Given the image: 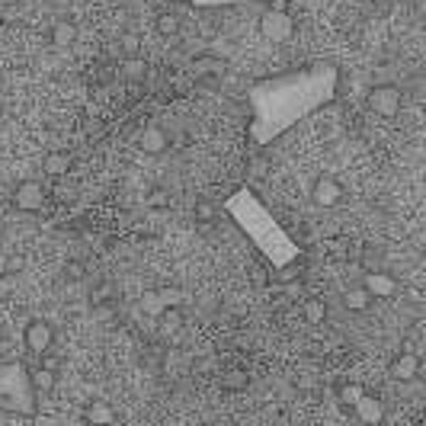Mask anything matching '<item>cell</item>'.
<instances>
[{
    "instance_id": "ffe728a7",
    "label": "cell",
    "mask_w": 426,
    "mask_h": 426,
    "mask_svg": "<svg viewBox=\"0 0 426 426\" xmlns=\"http://www.w3.org/2000/svg\"><path fill=\"white\" fill-rule=\"evenodd\" d=\"M362 394H366V391H362L359 385H343V388H340V400H343L346 407H356V400H359Z\"/></svg>"
},
{
    "instance_id": "cb8c5ba5",
    "label": "cell",
    "mask_w": 426,
    "mask_h": 426,
    "mask_svg": "<svg viewBox=\"0 0 426 426\" xmlns=\"http://www.w3.org/2000/svg\"><path fill=\"white\" fill-rule=\"evenodd\" d=\"M225 385H228V388H244V385H247V372H240V368H231V372H228V378H225Z\"/></svg>"
},
{
    "instance_id": "5b68a950",
    "label": "cell",
    "mask_w": 426,
    "mask_h": 426,
    "mask_svg": "<svg viewBox=\"0 0 426 426\" xmlns=\"http://www.w3.org/2000/svg\"><path fill=\"white\" fill-rule=\"evenodd\" d=\"M368 110H372L375 116H381V119L398 116V110H400V90L394 84L372 87V90H368Z\"/></svg>"
},
{
    "instance_id": "277c9868",
    "label": "cell",
    "mask_w": 426,
    "mask_h": 426,
    "mask_svg": "<svg viewBox=\"0 0 426 426\" xmlns=\"http://www.w3.org/2000/svg\"><path fill=\"white\" fill-rule=\"evenodd\" d=\"M292 33H295V23H292V16L285 14V10H266L263 16H260V36H263L266 42H289Z\"/></svg>"
},
{
    "instance_id": "d6986e66",
    "label": "cell",
    "mask_w": 426,
    "mask_h": 426,
    "mask_svg": "<svg viewBox=\"0 0 426 426\" xmlns=\"http://www.w3.org/2000/svg\"><path fill=\"white\" fill-rule=\"evenodd\" d=\"M157 33H161V36H176V33H180V16L161 14V20H157Z\"/></svg>"
},
{
    "instance_id": "7a4b0ae2",
    "label": "cell",
    "mask_w": 426,
    "mask_h": 426,
    "mask_svg": "<svg viewBox=\"0 0 426 426\" xmlns=\"http://www.w3.org/2000/svg\"><path fill=\"white\" fill-rule=\"evenodd\" d=\"M225 212L231 215V221L247 234L253 247L266 257L270 266H289L302 260V247L285 234V228L279 225L276 218L270 215V208L250 193V189H238L234 196H228Z\"/></svg>"
},
{
    "instance_id": "5bb4252c",
    "label": "cell",
    "mask_w": 426,
    "mask_h": 426,
    "mask_svg": "<svg viewBox=\"0 0 426 426\" xmlns=\"http://www.w3.org/2000/svg\"><path fill=\"white\" fill-rule=\"evenodd\" d=\"M142 148L148 151V154H161V151H167V135H164L161 129H144Z\"/></svg>"
},
{
    "instance_id": "44dd1931",
    "label": "cell",
    "mask_w": 426,
    "mask_h": 426,
    "mask_svg": "<svg viewBox=\"0 0 426 426\" xmlns=\"http://www.w3.org/2000/svg\"><path fill=\"white\" fill-rule=\"evenodd\" d=\"M199 7H221V4H279V0H189Z\"/></svg>"
},
{
    "instance_id": "9a60e30c",
    "label": "cell",
    "mask_w": 426,
    "mask_h": 426,
    "mask_svg": "<svg viewBox=\"0 0 426 426\" xmlns=\"http://www.w3.org/2000/svg\"><path fill=\"white\" fill-rule=\"evenodd\" d=\"M68 170H71V154H65V151H52V154L46 157V174L65 176Z\"/></svg>"
},
{
    "instance_id": "603a6c76",
    "label": "cell",
    "mask_w": 426,
    "mask_h": 426,
    "mask_svg": "<svg viewBox=\"0 0 426 426\" xmlns=\"http://www.w3.org/2000/svg\"><path fill=\"white\" fill-rule=\"evenodd\" d=\"M138 48H142V39H138L135 33H125L122 36V52L125 55H138Z\"/></svg>"
},
{
    "instance_id": "484cf974",
    "label": "cell",
    "mask_w": 426,
    "mask_h": 426,
    "mask_svg": "<svg viewBox=\"0 0 426 426\" xmlns=\"http://www.w3.org/2000/svg\"><path fill=\"white\" fill-rule=\"evenodd\" d=\"M151 206L164 208V206H167V193H164V189H154V193H151Z\"/></svg>"
},
{
    "instance_id": "8992f818",
    "label": "cell",
    "mask_w": 426,
    "mask_h": 426,
    "mask_svg": "<svg viewBox=\"0 0 426 426\" xmlns=\"http://www.w3.org/2000/svg\"><path fill=\"white\" fill-rule=\"evenodd\" d=\"M14 202H16V208H23V212H39L42 202H46V189H42V183L26 180L14 189Z\"/></svg>"
},
{
    "instance_id": "6da1fadb",
    "label": "cell",
    "mask_w": 426,
    "mask_h": 426,
    "mask_svg": "<svg viewBox=\"0 0 426 426\" xmlns=\"http://www.w3.org/2000/svg\"><path fill=\"white\" fill-rule=\"evenodd\" d=\"M336 87H340V74L330 65H314L304 68V71H289L257 80L247 93V100H250L247 135H250V142L257 148L272 144L279 135H285L302 119H308L311 112L334 103Z\"/></svg>"
},
{
    "instance_id": "52a82bcc",
    "label": "cell",
    "mask_w": 426,
    "mask_h": 426,
    "mask_svg": "<svg viewBox=\"0 0 426 426\" xmlns=\"http://www.w3.org/2000/svg\"><path fill=\"white\" fill-rule=\"evenodd\" d=\"M340 196H343V186L334 176H321V180L314 183V189H311V199H314L317 208H334L336 202H340Z\"/></svg>"
},
{
    "instance_id": "7402d4cb",
    "label": "cell",
    "mask_w": 426,
    "mask_h": 426,
    "mask_svg": "<svg viewBox=\"0 0 426 426\" xmlns=\"http://www.w3.org/2000/svg\"><path fill=\"white\" fill-rule=\"evenodd\" d=\"M304 317L311 324H321L324 321V304L321 302H304Z\"/></svg>"
},
{
    "instance_id": "e0dca14e",
    "label": "cell",
    "mask_w": 426,
    "mask_h": 426,
    "mask_svg": "<svg viewBox=\"0 0 426 426\" xmlns=\"http://www.w3.org/2000/svg\"><path fill=\"white\" fill-rule=\"evenodd\" d=\"M343 302H346V308H349V311H366L368 304H372V295H368L366 285H359V289H349Z\"/></svg>"
},
{
    "instance_id": "9c48e42d",
    "label": "cell",
    "mask_w": 426,
    "mask_h": 426,
    "mask_svg": "<svg viewBox=\"0 0 426 426\" xmlns=\"http://www.w3.org/2000/svg\"><path fill=\"white\" fill-rule=\"evenodd\" d=\"M368 289V295L372 298H388L398 292V282H394L388 272H366V282H362Z\"/></svg>"
},
{
    "instance_id": "3957f363",
    "label": "cell",
    "mask_w": 426,
    "mask_h": 426,
    "mask_svg": "<svg viewBox=\"0 0 426 426\" xmlns=\"http://www.w3.org/2000/svg\"><path fill=\"white\" fill-rule=\"evenodd\" d=\"M0 410L20 417L36 413L33 372L23 362H0Z\"/></svg>"
},
{
    "instance_id": "d4e9b609",
    "label": "cell",
    "mask_w": 426,
    "mask_h": 426,
    "mask_svg": "<svg viewBox=\"0 0 426 426\" xmlns=\"http://www.w3.org/2000/svg\"><path fill=\"white\" fill-rule=\"evenodd\" d=\"M196 218H199V221H212L215 218L212 202H199V206H196Z\"/></svg>"
},
{
    "instance_id": "2e32d148",
    "label": "cell",
    "mask_w": 426,
    "mask_h": 426,
    "mask_svg": "<svg viewBox=\"0 0 426 426\" xmlns=\"http://www.w3.org/2000/svg\"><path fill=\"white\" fill-rule=\"evenodd\" d=\"M74 39H78V29H74V23H65V20L55 23V29H52V42H55V46L68 48Z\"/></svg>"
},
{
    "instance_id": "8fae6325",
    "label": "cell",
    "mask_w": 426,
    "mask_h": 426,
    "mask_svg": "<svg viewBox=\"0 0 426 426\" xmlns=\"http://www.w3.org/2000/svg\"><path fill=\"white\" fill-rule=\"evenodd\" d=\"M356 417L366 420V423H378V420H381V400L362 394V398L356 400Z\"/></svg>"
},
{
    "instance_id": "ba28073f",
    "label": "cell",
    "mask_w": 426,
    "mask_h": 426,
    "mask_svg": "<svg viewBox=\"0 0 426 426\" xmlns=\"http://www.w3.org/2000/svg\"><path fill=\"white\" fill-rule=\"evenodd\" d=\"M23 340H26V346L33 349V353H48L52 349V327H48L46 321H33L26 327V334H23Z\"/></svg>"
},
{
    "instance_id": "7c38bea8",
    "label": "cell",
    "mask_w": 426,
    "mask_h": 426,
    "mask_svg": "<svg viewBox=\"0 0 426 426\" xmlns=\"http://www.w3.org/2000/svg\"><path fill=\"white\" fill-rule=\"evenodd\" d=\"M84 420L87 423H116V413H112V407L106 404V400H93L90 407H87V413H84Z\"/></svg>"
},
{
    "instance_id": "ac0fdd59",
    "label": "cell",
    "mask_w": 426,
    "mask_h": 426,
    "mask_svg": "<svg viewBox=\"0 0 426 426\" xmlns=\"http://www.w3.org/2000/svg\"><path fill=\"white\" fill-rule=\"evenodd\" d=\"M33 385H36V391H52V388H55V372H52V368H36V372H33Z\"/></svg>"
},
{
    "instance_id": "4fadbf2b",
    "label": "cell",
    "mask_w": 426,
    "mask_h": 426,
    "mask_svg": "<svg viewBox=\"0 0 426 426\" xmlns=\"http://www.w3.org/2000/svg\"><path fill=\"white\" fill-rule=\"evenodd\" d=\"M144 74H148V65H144L138 55H125V65H122V78L132 80V84H138V80H144Z\"/></svg>"
},
{
    "instance_id": "30bf717a",
    "label": "cell",
    "mask_w": 426,
    "mask_h": 426,
    "mask_svg": "<svg viewBox=\"0 0 426 426\" xmlns=\"http://www.w3.org/2000/svg\"><path fill=\"white\" fill-rule=\"evenodd\" d=\"M417 372H420V356L417 353H400L398 359H394V366H391V375L394 378H400V381L417 378Z\"/></svg>"
}]
</instances>
